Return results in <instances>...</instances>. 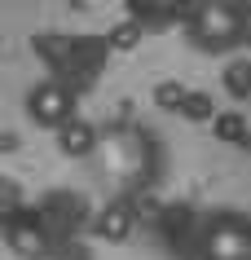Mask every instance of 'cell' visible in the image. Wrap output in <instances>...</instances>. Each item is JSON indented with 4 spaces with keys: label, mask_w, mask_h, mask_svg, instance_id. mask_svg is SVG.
<instances>
[{
    "label": "cell",
    "mask_w": 251,
    "mask_h": 260,
    "mask_svg": "<svg viewBox=\"0 0 251 260\" xmlns=\"http://www.w3.org/2000/svg\"><path fill=\"white\" fill-rule=\"evenodd\" d=\"M194 260H251V212L242 207H211L190 230Z\"/></svg>",
    "instance_id": "obj_1"
},
{
    "label": "cell",
    "mask_w": 251,
    "mask_h": 260,
    "mask_svg": "<svg viewBox=\"0 0 251 260\" xmlns=\"http://www.w3.org/2000/svg\"><path fill=\"white\" fill-rule=\"evenodd\" d=\"M97 159L115 181L137 185L141 168H146V141H141V133H111L106 141H97Z\"/></svg>",
    "instance_id": "obj_4"
},
{
    "label": "cell",
    "mask_w": 251,
    "mask_h": 260,
    "mask_svg": "<svg viewBox=\"0 0 251 260\" xmlns=\"http://www.w3.org/2000/svg\"><path fill=\"white\" fill-rule=\"evenodd\" d=\"M242 49H251V5H242Z\"/></svg>",
    "instance_id": "obj_7"
},
{
    "label": "cell",
    "mask_w": 251,
    "mask_h": 260,
    "mask_svg": "<svg viewBox=\"0 0 251 260\" xmlns=\"http://www.w3.org/2000/svg\"><path fill=\"white\" fill-rule=\"evenodd\" d=\"M75 88H70L66 80H40V84H31V93H27V115L35 128H49V133H57V128H66L70 119H75Z\"/></svg>",
    "instance_id": "obj_3"
},
{
    "label": "cell",
    "mask_w": 251,
    "mask_h": 260,
    "mask_svg": "<svg viewBox=\"0 0 251 260\" xmlns=\"http://www.w3.org/2000/svg\"><path fill=\"white\" fill-rule=\"evenodd\" d=\"M128 230H132V212H128V203H115V212L101 216V234L106 238H124Z\"/></svg>",
    "instance_id": "obj_6"
},
{
    "label": "cell",
    "mask_w": 251,
    "mask_h": 260,
    "mask_svg": "<svg viewBox=\"0 0 251 260\" xmlns=\"http://www.w3.org/2000/svg\"><path fill=\"white\" fill-rule=\"evenodd\" d=\"M53 137H57V150L66 154V159H93V154H97V141H101L97 128L88 119H80V115H75L66 128H57Z\"/></svg>",
    "instance_id": "obj_5"
},
{
    "label": "cell",
    "mask_w": 251,
    "mask_h": 260,
    "mask_svg": "<svg viewBox=\"0 0 251 260\" xmlns=\"http://www.w3.org/2000/svg\"><path fill=\"white\" fill-rule=\"evenodd\" d=\"M181 27L198 53H234L242 49V5H229V0L185 5Z\"/></svg>",
    "instance_id": "obj_2"
}]
</instances>
